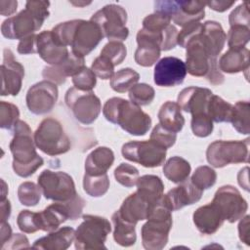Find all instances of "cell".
<instances>
[{
    "label": "cell",
    "instance_id": "obj_1",
    "mask_svg": "<svg viewBox=\"0 0 250 250\" xmlns=\"http://www.w3.org/2000/svg\"><path fill=\"white\" fill-rule=\"evenodd\" d=\"M35 146L30 127L26 122L19 120L9 146L13 154V169L18 176L27 178L43 165L44 160L36 152Z\"/></svg>",
    "mask_w": 250,
    "mask_h": 250
},
{
    "label": "cell",
    "instance_id": "obj_2",
    "mask_svg": "<svg viewBox=\"0 0 250 250\" xmlns=\"http://www.w3.org/2000/svg\"><path fill=\"white\" fill-rule=\"evenodd\" d=\"M103 114L107 121L119 125L133 136L146 135L151 126L150 116L139 105L118 97H113L105 102Z\"/></svg>",
    "mask_w": 250,
    "mask_h": 250
},
{
    "label": "cell",
    "instance_id": "obj_3",
    "mask_svg": "<svg viewBox=\"0 0 250 250\" xmlns=\"http://www.w3.org/2000/svg\"><path fill=\"white\" fill-rule=\"evenodd\" d=\"M49 1H27L25 9L5 20L1 33L8 39H23L39 30L49 17Z\"/></svg>",
    "mask_w": 250,
    "mask_h": 250
},
{
    "label": "cell",
    "instance_id": "obj_4",
    "mask_svg": "<svg viewBox=\"0 0 250 250\" xmlns=\"http://www.w3.org/2000/svg\"><path fill=\"white\" fill-rule=\"evenodd\" d=\"M172 211L162 197L152 204L147 222L142 227V242L145 249L161 250L168 242L172 228Z\"/></svg>",
    "mask_w": 250,
    "mask_h": 250
},
{
    "label": "cell",
    "instance_id": "obj_5",
    "mask_svg": "<svg viewBox=\"0 0 250 250\" xmlns=\"http://www.w3.org/2000/svg\"><path fill=\"white\" fill-rule=\"evenodd\" d=\"M83 222L75 230L74 244L79 250L105 249L104 242L111 231L107 219L96 215H83Z\"/></svg>",
    "mask_w": 250,
    "mask_h": 250
},
{
    "label": "cell",
    "instance_id": "obj_6",
    "mask_svg": "<svg viewBox=\"0 0 250 250\" xmlns=\"http://www.w3.org/2000/svg\"><path fill=\"white\" fill-rule=\"evenodd\" d=\"M34 143L44 153L55 156L70 149V141L62 124L54 118H45L34 132Z\"/></svg>",
    "mask_w": 250,
    "mask_h": 250
},
{
    "label": "cell",
    "instance_id": "obj_7",
    "mask_svg": "<svg viewBox=\"0 0 250 250\" xmlns=\"http://www.w3.org/2000/svg\"><path fill=\"white\" fill-rule=\"evenodd\" d=\"M249 139L243 141H215L206 150L209 164L215 168H222L229 164L248 162Z\"/></svg>",
    "mask_w": 250,
    "mask_h": 250
},
{
    "label": "cell",
    "instance_id": "obj_8",
    "mask_svg": "<svg viewBox=\"0 0 250 250\" xmlns=\"http://www.w3.org/2000/svg\"><path fill=\"white\" fill-rule=\"evenodd\" d=\"M91 21L96 22L102 29L104 36L109 41H124L129 35L126 27L127 12L116 4H109L97 11Z\"/></svg>",
    "mask_w": 250,
    "mask_h": 250
},
{
    "label": "cell",
    "instance_id": "obj_9",
    "mask_svg": "<svg viewBox=\"0 0 250 250\" xmlns=\"http://www.w3.org/2000/svg\"><path fill=\"white\" fill-rule=\"evenodd\" d=\"M206 2L202 1H156L154 12L168 16L181 26L198 22L204 18Z\"/></svg>",
    "mask_w": 250,
    "mask_h": 250
},
{
    "label": "cell",
    "instance_id": "obj_10",
    "mask_svg": "<svg viewBox=\"0 0 250 250\" xmlns=\"http://www.w3.org/2000/svg\"><path fill=\"white\" fill-rule=\"evenodd\" d=\"M64 102L76 120L84 125L92 124L102 110L101 101L92 91H81L71 87L65 93Z\"/></svg>",
    "mask_w": 250,
    "mask_h": 250
},
{
    "label": "cell",
    "instance_id": "obj_11",
    "mask_svg": "<svg viewBox=\"0 0 250 250\" xmlns=\"http://www.w3.org/2000/svg\"><path fill=\"white\" fill-rule=\"evenodd\" d=\"M38 186L46 199L56 202L67 201L78 194L72 177L62 171L44 170L38 177Z\"/></svg>",
    "mask_w": 250,
    "mask_h": 250
},
{
    "label": "cell",
    "instance_id": "obj_12",
    "mask_svg": "<svg viewBox=\"0 0 250 250\" xmlns=\"http://www.w3.org/2000/svg\"><path fill=\"white\" fill-rule=\"evenodd\" d=\"M121 152L125 159L146 168L159 167L166 158V148L159 146L150 140L126 143L122 146Z\"/></svg>",
    "mask_w": 250,
    "mask_h": 250
},
{
    "label": "cell",
    "instance_id": "obj_13",
    "mask_svg": "<svg viewBox=\"0 0 250 250\" xmlns=\"http://www.w3.org/2000/svg\"><path fill=\"white\" fill-rule=\"evenodd\" d=\"M212 203L218 208L224 220L229 223L240 220L248 209L247 201L242 197L239 190L230 185L219 188Z\"/></svg>",
    "mask_w": 250,
    "mask_h": 250
},
{
    "label": "cell",
    "instance_id": "obj_14",
    "mask_svg": "<svg viewBox=\"0 0 250 250\" xmlns=\"http://www.w3.org/2000/svg\"><path fill=\"white\" fill-rule=\"evenodd\" d=\"M104 37L102 29L93 21L75 20L70 41L71 52L85 57L99 45Z\"/></svg>",
    "mask_w": 250,
    "mask_h": 250
},
{
    "label": "cell",
    "instance_id": "obj_15",
    "mask_svg": "<svg viewBox=\"0 0 250 250\" xmlns=\"http://www.w3.org/2000/svg\"><path fill=\"white\" fill-rule=\"evenodd\" d=\"M201 31L193 36L186 45L187 53L185 63L187 71L190 75L197 77L206 76L210 66L218 63V61L211 59L208 48L203 41Z\"/></svg>",
    "mask_w": 250,
    "mask_h": 250
},
{
    "label": "cell",
    "instance_id": "obj_16",
    "mask_svg": "<svg viewBox=\"0 0 250 250\" xmlns=\"http://www.w3.org/2000/svg\"><path fill=\"white\" fill-rule=\"evenodd\" d=\"M57 84L43 80L32 85L26 93V105L30 112L36 115L46 114L54 108L58 101Z\"/></svg>",
    "mask_w": 250,
    "mask_h": 250
},
{
    "label": "cell",
    "instance_id": "obj_17",
    "mask_svg": "<svg viewBox=\"0 0 250 250\" xmlns=\"http://www.w3.org/2000/svg\"><path fill=\"white\" fill-rule=\"evenodd\" d=\"M137 43L135 62L141 66H151L160 57L163 33L142 28L137 33Z\"/></svg>",
    "mask_w": 250,
    "mask_h": 250
},
{
    "label": "cell",
    "instance_id": "obj_18",
    "mask_svg": "<svg viewBox=\"0 0 250 250\" xmlns=\"http://www.w3.org/2000/svg\"><path fill=\"white\" fill-rule=\"evenodd\" d=\"M186 63L176 57H165L154 66L153 80L157 86L173 87L184 82L187 75Z\"/></svg>",
    "mask_w": 250,
    "mask_h": 250
},
{
    "label": "cell",
    "instance_id": "obj_19",
    "mask_svg": "<svg viewBox=\"0 0 250 250\" xmlns=\"http://www.w3.org/2000/svg\"><path fill=\"white\" fill-rule=\"evenodd\" d=\"M24 76L23 66L15 60L14 54L10 49L3 51V62L1 64L2 77V96H17L22 84Z\"/></svg>",
    "mask_w": 250,
    "mask_h": 250
},
{
    "label": "cell",
    "instance_id": "obj_20",
    "mask_svg": "<svg viewBox=\"0 0 250 250\" xmlns=\"http://www.w3.org/2000/svg\"><path fill=\"white\" fill-rule=\"evenodd\" d=\"M212 95L210 89L191 86L183 89L179 93L177 104L181 109L191 113V115L207 113V104Z\"/></svg>",
    "mask_w": 250,
    "mask_h": 250
},
{
    "label": "cell",
    "instance_id": "obj_21",
    "mask_svg": "<svg viewBox=\"0 0 250 250\" xmlns=\"http://www.w3.org/2000/svg\"><path fill=\"white\" fill-rule=\"evenodd\" d=\"M36 49L40 58L51 65L62 63L69 54L67 47L60 45L55 40L51 30H45L37 34Z\"/></svg>",
    "mask_w": 250,
    "mask_h": 250
},
{
    "label": "cell",
    "instance_id": "obj_22",
    "mask_svg": "<svg viewBox=\"0 0 250 250\" xmlns=\"http://www.w3.org/2000/svg\"><path fill=\"white\" fill-rule=\"evenodd\" d=\"M83 67H85L84 57L77 56L70 52L68 57L62 63L44 67L42 75L45 80L51 81L55 84H62L65 82L67 76L73 77Z\"/></svg>",
    "mask_w": 250,
    "mask_h": 250
},
{
    "label": "cell",
    "instance_id": "obj_23",
    "mask_svg": "<svg viewBox=\"0 0 250 250\" xmlns=\"http://www.w3.org/2000/svg\"><path fill=\"white\" fill-rule=\"evenodd\" d=\"M203 190L196 188L191 182H183L182 185L170 189L163 194V199L171 211L182 209L200 200Z\"/></svg>",
    "mask_w": 250,
    "mask_h": 250
},
{
    "label": "cell",
    "instance_id": "obj_24",
    "mask_svg": "<svg viewBox=\"0 0 250 250\" xmlns=\"http://www.w3.org/2000/svg\"><path fill=\"white\" fill-rule=\"evenodd\" d=\"M152 204L136 191L123 201L118 212L125 221L136 225L139 221L147 220Z\"/></svg>",
    "mask_w": 250,
    "mask_h": 250
},
{
    "label": "cell",
    "instance_id": "obj_25",
    "mask_svg": "<svg viewBox=\"0 0 250 250\" xmlns=\"http://www.w3.org/2000/svg\"><path fill=\"white\" fill-rule=\"evenodd\" d=\"M192 219L196 229L203 234L215 233L225 221L218 208L212 202L196 209Z\"/></svg>",
    "mask_w": 250,
    "mask_h": 250
},
{
    "label": "cell",
    "instance_id": "obj_26",
    "mask_svg": "<svg viewBox=\"0 0 250 250\" xmlns=\"http://www.w3.org/2000/svg\"><path fill=\"white\" fill-rule=\"evenodd\" d=\"M74 237L75 230L70 227H63L35 240L32 248L40 250H65L71 245Z\"/></svg>",
    "mask_w": 250,
    "mask_h": 250
},
{
    "label": "cell",
    "instance_id": "obj_27",
    "mask_svg": "<svg viewBox=\"0 0 250 250\" xmlns=\"http://www.w3.org/2000/svg\"><path fill=\"white\" fill-rule=\"evenodd\" d=\"M201 35L206 44L210 57L213 61H217V57L224 49L227 35L222 25L214 21H207L203 23Z\"/></svg>",
    "mask_w": 250,
    "mask_h": 250
},
{
    "label": "cell",
    "instance_id": "obj_28",
    "mask_svg": "<svg viewBox=\"0 0 250 250\" xmlns=\"http://www.w3.org/2000/svg\"><path fill=\"white\" fill-rule=\"evenodd\" d=\"M114 161L113 151L106 146L95 148L85 160V174L100 176L106 174Z\"/></svg>",
    "mask_w": 250,
    "mask_h": 250
},
{
    "label": "cell",
    "instance_id": "obj_29",
    "mask_svg": "<svg viewBox=\"0 0 250 250\" xmlns=\"http://www.w3.org/2000/svg\"><path fill=\"white\" fill-rule=\"evenodd\" d=\"M249 50L242 48L239 50L229 49L219 60L218 67L227 73H237L249 68Z\"/></svg>",
    "mask_w": 250,
    "mask_h": 250
},
{
    "label": "cell",
    "instance_id": "obj_30",
    "mask_svg": "<svg viewBox=\"0 0 250 250\" xmlns=\"http://www.w3.org/2000/svg\"><path fill=\"white\" fill-rule=\"evenodd\" d=\"M159 124L174 133L180 132L185 125V118L181 112L180 105L171 101L164 103L158 111Z\"/></svg>",
    "mask_w": 250,
    "mask_h": 250
},
{
    "label": "cell",
    "instance_id": "obj_31",
    "mask_svg": "<svg viewBox=\"0 0 250 250\" xmlns=\"http://www.w3.org/2000/svg\"><path fill=\"white\" fill-rule=\"evenodd\" d=\"M137 191L150 203L158 201L164 190V184L162 180L155 175H144L138 178Z\"/></svg>",
    "mask_w": 250,
    "mask_h": 250
},
{
    "label": "cell",
    "instance_id": "obj_32",
    "mask_svg": "<svg viewBox=\"0 0 250 250\" xmlns=\"http://www.w3.org/2000/svg\"><path fill=\"white\" fill-rule=\"evenodd\" d=\"M112 223L114 227L113 238L115 242L121 246L129 247L135 244L137 240L136 225L125 221L118 211L114 212L112 217Z\"/></svg>",
    "mask_w": 250,
    "mask_h": 250
},
{
    "label": "cell",
    "instance_id": "obj_33",
    "mask_svg": "<svg viewBox=\"0 0 250 250\" xmlns=\"http://www.w3.org/2000/svg\"><path fill=\"white\" fill-rule=\"evenodd\" d=\"M190 164L185 158L180 156H173L169 158L163 166V173L165 177L175 184L187 181L190 174Z\"/></svg>",
    "mask_w": 250,
    "mask_h": 250
},
{
    "label": "cell",
    "instance_id": "obj_34",
    "mask_svg": "<svg viewBox=\"0 0 250 250\" xmlns=\"http://www.w3.org/2000/svg\"><path fill=\"white\" fill-rule=\"evenodd\" d=\"M232 104L223 100L221 97L212 95L207 104V114L212 121L217 123L230 122Z\"/></svg>",
    "mask_w": 250,
    "mask_h": 250
},
{
    "label": "cell",
    "instance_id": "obj_35",
    "mask_svg": "<svg viewBox=\"0 0 250 250\" xmlns=\"http://www.w3.org/2000/svg\"><path fill=\"white\" fill-rule=\"evenodd\" d=\"M250 104L248 102H237L232 105L230 122L232 127L240 134L248 135L250 132L249 127V113Z\"/></svg>",
    "mask_w": 250,
    "mask_h": 250
},
{
    "label": "cell",
    "instance_id": "obj_36",
    "mask_svg": "<svg viewBox=\"0 0 250 250\" xmlns=\"http://www.w3.org/2000/svg\"><path fill=\"white\" fill-rule=\"evenodd\" d=\"M140 79V75L132 68H122L118 70L110 79V87L118 93H125L130 90Z\"/></svg>",
    "mask_w": 250,
    "mask_h": 250
},
{
    "label": "cell",
    "instance_id": "obj_37",
    "mask_svg": "<svg viewBox=\"0 0 250 250\" xmlns=\"http://www.w3.org/2000/svg\"><path fill=\"white\" fill-rule=\"evenodd\" d=\"M109 188V179L107 174L100 176L84 175L83 188L85 192L93 197H101L106 193Z\"/></svg>",
    "mask_w": 250,
    "mask_h": 250
},
{
    "label": "cell",
    "instance_id": "obj_38",
    "mask_svg": "<svg viewBox=\"0 0 250 250\" xmlns=\"http://www.w3.org/2000/svg\"><path fill=\"white\" fill-rule=\"evenodd\" d=\"M41 188L33 182H23L18 188V197L24 206H35L41 198Z\"/></svg>",
    "mask_w": 250,
    "mask_h": 250
},
{
    "label": "cell",
    "instance_id": "obj_39",
    "mask_svg": "<svg viewBox=\"0 0 250 250\" xmlns=\"http://www.w3.org/2000/svg\"><path fill=\"white\" fill-rule=\"evenodd\" d=\"M216 180L217 174L215 170L209 166L203 165L195 169L194 173L191 176L190 182L196 188H200L201 190H204L213 187L216 183Z\"/></svg>",
    "mask_w": 250,
    "mask_h": 250
},
{
    "label": "cell",
    "instance_id": "obj_40",
    "mask_svg": "<svg viewBox=\"0 0 250 250\" xmlns=\"http://www.w3.org/2000/svg\"><path fill=\"white\" fill-rule=\"evenodd\" d=\"M155 97L154 89L146 83H138L129 90V99L137 105H147Z\"/></svg>",
    "mask_w": 250,
    "mask_h": 250
},
{
    "label": "cell",
    "instance_id": "obj_41",
    "mask_svg": "<svg viewBox=\"0 0 250 250\" xmlns=\"http://www.w3.org/2000/svg\"><path fill=\"white\" fill-rule=\"evenodd\" d=\"M228 45L229 49L239 50L245 48V45L250 39V28L244 25H232L230 26L228 35Z\"/></svg>",
    "mask_w": 250,
    "mask_h": 250
},
{
    "label": "cell",
    "instance_id": "obj_42",
    "mask_svg": "<svg viewBox=\"0 0 250 250\" xmlns=\"http://www.w3.org/2000/svg\"><path fill=\"white\" fill-rule=\"evenodd\" d=\"M20 110L17 105L5 101L0 103V127L12 130L20 120Z\"/></svg>",
    "mask_w": 250,
    "mask_h": 250
},
{
    "label": "cell",
    "instance_id": "obj_43",
    "mask_svg": "<svg viewBox=\"0 0 250 250\" xmlns=\"http://www.w3.org/2000/svg\"><path fill=\"white\" fill-rule=\"evenodd\" d=\"M126 55V46L120 41H109L101 51V56L107 58L114 66L120 64L125 60Z\"/></svg>",
    "mask_w": 250,
    "mask_h": 250
},
{
    "label": "cell",
    "instance_id": "obj_44",
    "mask_svg": "<svg viewBox=\"0 0 250 250\" xmlns=\"http://www.w3.org/2000/svg\"><path fill=\"white\" fill-rule=\"evenodd\" d=\"M114 177L120 185L126 188H132L137 184L139 171L133 165L128 163H121L114 170Z\"/></svg>",
    "mask_w": 250,
    "mask_h": 250
},
{
    "label": "cell",
    "instance_id": "obj_45",
    "mask_svg": "<svg viewBox=\"0 0 250 250\" xmlns=\"http://www.w3.org/2000/svg\"><path fill=\"white\" fill-rule=\"evenodd\" d=\"M192 133L199 138L208 137L213 131V121L207 113H200L191 116Z\"/></svg>",
    "mask_w": 250,
    "mask_h": 250
},
{
    "label": "cell",
    "instance_id": "obj_46",
    "mask_svg": "<svg viewBox=\"0 0 250 250\" xmlns=\"http://www.w3.org/2000/svg\"><path fill=\"white\" fill-rule=\"evenodd\" d=\"M72 83L78 90L92 91L96 86L97 78L92 69L85 66L72 77Z\"/></svg>",
    "mask_w": 250,
    "mask_h": 250
},
{
    "label": "cell",
    "instance_id": "obj_47",
    "mask_svg": "<svg viewBox=\"0 0 250 250\" xmlns=\"http://www.w3.org/2000/svg\"><path fill=\"white\" fill-rule=\"evenodd\" d=\"M177 135L174 132H171L165 128H163L160 124H157L151 134L149 140L158 145L159 146L163 148H169L176 143Z\"/></svg>",
    "mask_w": 250,
    "mask_h": 250
},
{
    "label": "cell",
    "instance_id": "obj_48",
    "mask_svg": "<svg viewBox=\"0 0 250 250\" xmlns=\"http://www.w3.org/2000/svg\"><path fill=\"white\" fill-rule=\"evenodd\" d=\"M171 22V19L161 13L154 12L151 15L146 16L143 21V28L155 32L164 31Z\"/></svg>",
    "mask_w": 250,
    "mask_h": 250
},
{
    "label": "cell",
    "instance_id": "obj_49",
    "mask_svg": "<svg viewBox=\"0 0 250 250\" xmlns=\"http://www.w3.org/2000/svg\"><path fill=\"white\" fill-rule=\"evenodd\" d=\"M17 225L19 229L25 233H33L39 230L37 213L29 210L21 211L17 218Z\"/></svg>",
    "mask_w": 250,
    "mask_h": 250
},
{
    "label": "cell",
    "instance_id": "obj_50",
    "mask_svg": "<svg viewBox=\"0 0 250 250\" xmlns=\"http://www.w3.org/2000/svg\"><path fill=\"white\" fill-rule=\"evenodd\" d=\"M91 69L96 76L104 80H106L109 78L111 79V77L114 74L113 63L107 58L101 55L93 61Z\"/></svg>",
    "mask_w": 250,
    "mask_h": 250
},
{
    "label": "cell",
    "instance_id": "obj_51",
    "mask_svg": "<svg viewBox=\"0 0 250 250\" xmlns=\"http://www.w3.org/2000/svg\"><path fill=\"white\" fill-rule=\"evenodd\" d=\"M229 22L230 26L232 25L249 26L250 16L248 12V2H244L240 4L229 14Z\"/></svg>",
    "mask_w": 250,
    "mask_h": 250
},
{
    "label": "cell",
    "instance_id": "obj_52",
    "mask_svg": "<svg viewBox=\"0 0 250 250\" xmlns=\"http://www.w3.org/2000/svg\"><path fill=\"white\" fill-rule=\"evenodd\" d=\"M203 24L200 22H192L183 27V29L178 32L177 36V44L182 48H186L187 43L197 33H199L202 29Z\"/></svg>",
    "mask_w": 250,
    "mask_h": 250
},
{
    "label": "cell",
    "instance_id": "obj_53",
    "mask_svg": "<svg viewBox=\"0 0 250 250\" xmlns=\"http://www.w3.org/2000/svg\"><path fill=\"white\" fill-rule=\"evenodd\" d=\"M36 40H37V34L35 33L21 39L18 45V49H17L18 53L21 55H29V54L37 53Z\"/></svg>",
    "mask_w": 250,
    "mask_h": 250
},
{
    "label": "cell",
    "instance_id": "obj_54",
    "mask_svg": "<svg viewBox=\"0 0 250 250\" xmlns=\"http://www.w3.org/2000/svg\"><path fill=\"white\" fill-rule=\"evenodd\" d=\"M177 36H178V30L176 26L170 24L164 31L161 51H169L175 48V46L177 45Z\"/></svg>",
    "mask_w": 250,
    "mask_h": 250
},
{
    "label": "cell",
    "instance_id": "obj_55",
    "mask_svg": "<svg viewBox=\"0 0 250 250\" xmlns=\"http://www.w3.org/2000/svg\"><path fill=\"white\" fill-rule=\"evenodd\" d=\"M8 244L7 247H5L4 249L6 248H10V249H20V248H28L30 247L29 246V243H28V239L25 235L23 234H21V233H16V234H13L11 236V238L6 242ZM5 243V244H6ZM4 244V245H5ZM3 245V246H4ZM2 247V246H1Z\"/></svg>",
    "mask_w": 250,
    "mask_h": 250
},
{
    "label": "cell",
    "instance_id": "obj_56",
    "mask_svg": "<svg viewBox=\"0 0 250 250\" xmlns=\"http://www.w3.org/2000/svg\"><path fill=\"white\" fill-rule=\"evenodd\" d=\"M249 215L241 218V221L238 225V233L239 238L246 245H249Z\"/></svg>",
    "mask_w": 250,
    "mask_h": 250
},
{
    "label": "cell",
    "instance_id": "obj_57",
    "mask_svg": "<svg viewBox=\"0 0 250 250\" xmlns=\"http://www.w3.org/2000/svg\"><path fill=\"white\" fill-rule=\"evenodd\" d=\"M235 1H209V2H206V5L214 10V11H217V12H225L227 10H229L233 4H234Z\"/></svg>",
    "mask_w": 250,
    "mask_h": 250
},
{
    "label": "cell",
    "instance_id": "obj_58",
    "mask_svg": "<svg viewBox=\"0 0 250 250\" xmlns=\"http://www.w3.org/2000/svg\"><path fill=\"white\" fill-rule=\"evenodd\" d=\"M17 1H0V13L2 16H10L14 14L17 11Z\"/></svg>",
    "mask_w": 250,
    "mask_h": 250
},
{
    "label": "cell",
    "instance_id": "obj_59",
    "mask_svg": "<svg viewBox=\"0 0 250 250\" xmlns=\"http://www.w3.org/2000/svg\"><path fill=\"white\" fill-rule=\"evenodd\" d=\"M12 229L7 222H1V246H3L12 236Z\"/></svg>",
    "mask_w": 250,
    "mask_h": 250
},
{
    "label": "cell",
    "instance_id": "obj_60",
    "mask_svg": "<svg viewBox=\"0 0 250 250\" xmlns=\"http://www.w3.org/2000/svg\"><path fill=\"white\" fill-rule=\"evenodd\" d=\"M0 214H1V222H7L11 215V204L8 199L1 200L0 204Z\"/></svg>",
    "mask_w": 250,
    "mask_h": 250
},
{
    "label": "cell",
    "instance_id": "obj_61",
    "mask_svg": "<svg viewBox=\"0 0 250 250\" xmlns=\"http://www.w3.org/2000/svg\"><path fill=\"white\" fill-rule=\"evenodd\" d=\"M237 181L240 187H242L245 190H248V167L241 169L237 175Z\"/></svg>",
    "mask_w": 250,
    "mask_h": 250
}]
</instances>
